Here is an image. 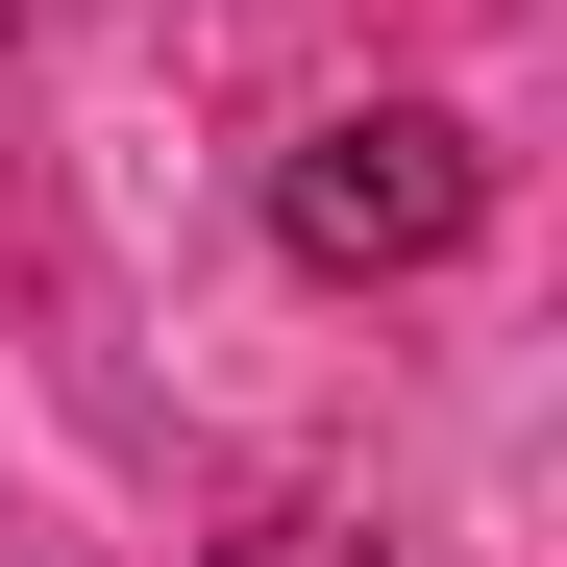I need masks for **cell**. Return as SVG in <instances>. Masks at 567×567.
Returning <instances> with one entry per match:
<instances>
[{
  "mask_svg": "<svg viewBox=\"0 0 567 567\" xmlns=\"http://www.w3.org/2000/svg\"><path fill=\"white\" fill-rule=\"evenodd\" d=\"M468 198H494V173H468L444 100H346V124L271 148V247H297V271H444Z\"/></svg>",
  "mask_w": 567,
  "mask_h": 567,
  "instance_id": "6da1fadb",
  "label": "cell"
},
{
  "mask_svg": "<svg viewBox=\"0 0 567 567\" xmlns=\"http://www.w3.org/2000/svg\"><path fill=\"white\" fill-rule=\"evenodd\" d=\"M247 567H321V543H297V518H271V543H247Z\"/></svg>",
  "mask_w": 567,
  "mask_h": 567,
  "instance_id": "7a4b0ae2",
  "label": "cell"
}]
</instances>
